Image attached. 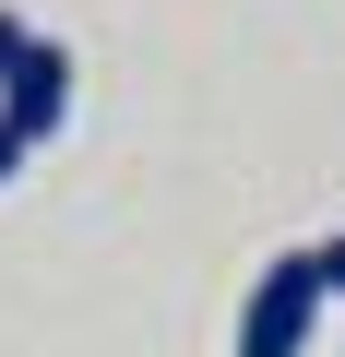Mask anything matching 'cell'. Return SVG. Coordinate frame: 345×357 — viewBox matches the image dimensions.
I'll list each match as a JSON object with an SVG mask.
<instances>
[{
	"instance_id": "4",
	"label": "cell",
	"mask_w": 345,
	"mask_h": 357,
	"mask_svg": "<svg viewBox=\"0 0 345 357\" xmlns=\"http://www.w3.org/2000/svg\"><path fill=\"white\" fill-rule=\"evenodd\" d=\"M321 286H333V298H345V238H321Z\"/></svg>"
},
{
	"instance_id": "5",
	"label": "cell",
	"mask_w": 345,
	"mask_h": 357,
	"mask_svg": "<svg viewBox=\"0 0 345 357\" xmlns=\"http://www.w3.org/2000/svg\"><path fill=\"white\" fill-rule=\"evenodd\" d=\"M13 48H24V24H13V13H0V72H13Z\"/></svg>"
},
{
	"instance_id": "3",
	"label": "cell",
	"mask_w": 345,
	"mask_h": 357,
	"mask_svg": "<svg viewBox=\"0 0 345 357\" xmlns=\"http://www.w3.org/2000/svg\"><path fill=\"white\" fill-rule=\"evenodd\" d=\"M24 155H36V143H24L13 119H0V178H24Z\"/></svg>"
},
{
	"instance_id": "2",
	"label": "cell",
	"mask_w": 345,
	"mask_h": 357,
	"mask_svg": "<svg viewBox=\"0 0 345 357\" xmlns=\"http://www.w3.org/2000/svg\"><path fill=\"white\" fill-rule=\"evenodd\" d=\"M0 119H13L24 143H48V131L72 119V48L24 36V48H13V72H0Z\"/></svg>"
},
{
	"instance_id": "1",
	"label": "cell",
	"mask_w": 345,
	"mask_h": 357,
	"mask_svg": "<svg viewBox=\"0 0 345 357\" xmlns=\"http://www.w3.org/2000/svg\"><path fill=\"white\" fill-rule=\"evenodd\" d=\"M321 250H286L250 298H238V357H309V321H321Z\"/></svg>"
}]
</instances>
